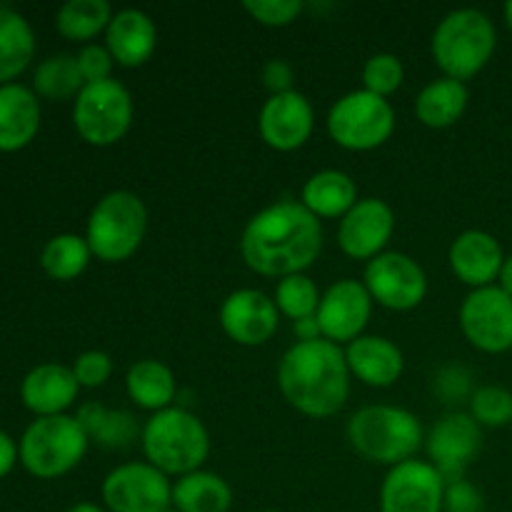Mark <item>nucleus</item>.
<instances>
[{
    "label": "nucleus",
    "mask_w": 512,
    "mask_h": 512,
    "mask_svg": "<svg viewBox=\"0 0 512 512\" xmlns=\"http://www.w3.org/2000/svg\"><path fill=\"white\" fill-rule=\"evenodd\" d=\"M483 450V428L468 410H450L425 435L428 463L440 470L445 483L465 478V470Z\"/></svg>",
    "instance_id": "ddd939ff"
},
{
    "label": "nucleus",
    "mask_w": 512,
    "mask_h": 512,
    "mask_svg": "<svg viewBox=\"0 0 512 512\" xmlns=\"http://www.w3.org/2000/svg\"><path fill=\"white\" fill-rule=\"evenodd\" d=\"M393 233V208L380 198H360L358 203L340 218L338 245L348 258L370 263V260L385 253Z\"/></svg>",
    "instance_id": "dca6fc26"
},
{
    "label": "nucleus",
    "mask_w": 512,
    "mask_h": 512,
    "mask_svg": "<svg viewBox=\"0 0 512 512\" xmlns=\"http://www.w3.org/2000/svg\"><path fill=\"white\" fill-rule=\"evenodd\" d=\"M220 328L233 343L245 348L265 345L275 335L280 323V313L275 300L263 290L240 288L233 290L220 305Z\"/></svg>",
    "instance_id": "f3484780"
},
{
    "label": "nucleus",
    "mask_w": 512,
    "mask_h": 512,
    "mask_svg": "<svg viewBox=\"0 0 512 512\" xmlns=\"http://www.w3.org/2000/svg\"><path fill=\"white\" fill-rule=\"evenodd\" d=\"M363 285L373 303L395 313L418 308L428 295V275L423 265L398 250H385L383 255L365 263Z\"/></svg>",
    "instance_id": "9b49d317"
},
{
    "label": "nucleus",
    "mask_w": 512,
    "mask_h": 512,
    "mask_svg": "<svg viewBox=\"0 0 512 512\" xmlns=\"http://www.w3.org/2000/svg\"><path fill=\"white\" fill-rule=\"evenodd\" d=\"M405 68L403 60L393 53H375L363 65V88L370 93L388 98L403 85Z\"/></svg>",
    "instance_id": "f704fd0d"
},
{
    "label": "nucleus",
    "mask_w": 512,
    "mask_h": 512,
    "mask_svg": "<svg viewBox=\"0 0 512 512\" xmlns=\"http://www.w3.org/2000/svg\"><path fill=\"white\" fill-rule=\"evenodd\" d=\"M18 460V443H15L5 430H0V478H5V475L15 468Z\"/></svg>",
    "instance_id": "79ce46f5"
},
{
    "label": "nucleus",
    "mask_w": 512,
    "mask_h": 512,
    "mask_svg": "<svg viewBox=\"0 0 512 512\" xmlns=\"http://www.w3.org/2000/svg\"><path fill=\"white\" fill-rule=\"evenodd\" d=\"M75 60H78L80 75H83L85 83H100V80L113 78L115 60L105 45H98V43L83 45V48L78 50V55H75Z\"/></svg>",
    "instance_id": "58836bf2"
},
{
    "label": "nucleus",
    "mask_w": 512,
    "mask_h": 512,
    "mask_svg": "<svg viewBox=\"0 0 512 512\" xmlns=\"http://www.w3.org/2000/svg\"><path fill=\"white\" fill-rule=\"evenodd\" d=\"M163 512H178V510H175V508H173V505H170V508H168V510H163Z\"/></svg>",
    "instance_id": "de8ad7c7"
},
{
    "label": "nucleus",
    "mask_w": 512,
    "mask_h": 512,
    "mask_svg": "<svg viewBox=\"0 0 512 512\" xmlns=\"http://www.w3.org/2000/svg\"><path fill=\"white\" fill-rule=\"evenodd\" d=\"M173 508L178 512H230L233 488L210 470H195L173 483Z\"/></svg>",
    "instance_id": "cd10ccee"
},
{
    "label": "nucleus",
    "mask_w": 512,
    "mask_h": 512,
    "mask_svg": "<svg viewBox=\"0 0 512 512\" xmlns=\"http://www.w3.org/2000/svg\"><path fill=\"white\" fill-rule=\"evenodd\" d=\"M345 350L330 340L293 343L278 363V388L285 403L305 418L323 420L340 413L350 395Z\"/></svg>",
    "instance_id": "f03ea898"
},
{
    "label": "nucleus",
    "mask_w": 512,
    "mask_h": 512,
    "mask_svg": "<svg viewBox=\"0 0 512 512\" xmlns=\"http://www.w3.org/2000/svg\"><path fill=\"white\" fill-rule=\"evenodd\" d=\"M510 428H512V425H510Z\"/></svg>",
    "instance_id": "8fccbe9b"
},
{
    "label": "nucleus",
    "mask_w": 512,
    "mask_h": 512,
    "mask_svg": "<svg viewBox=\"0 0 512 512\" xmlns=\"http://www.w3.org/2000/svg\"><path fill=\"white\" fill-rule=\"evenodd\" d=\"M65 512H108L105 510V505H98V503H88V500H83V503H75L70 505Z\"/></svg>",
    "instance_id": "a18cd8bd"
},
{
    "label": "nucleus",
    "mask_w": 512,
    "mask_h": 512,
    "mask_svg": "<svg viewBox=\"0 0 512 512\" xmlns=\"http://www.w3.org/2000/svg\"><path fill=\"white\" fill-rule=\"evenodd\" d=\"M498 33L488 13L478 8L450 10L433 30L430 53L445 78L465 83L493 60Z\"/></svg>",
    "instance_id": "39448f33"
},
{
    "label": "nucleus",
    "mask_w": 512,
    "mask_h": 512,
    "mask_svg": "<svg viewBox=\"0 0 512 512\" xmlns=\"http://www.w3.org/2000/svg\"><path fill=\"white\" fill-rule=\"evenodd\" d=\"M468 413L480 428L512 425V393L503 385H480L470 398Z\"/></svg>",
    "instance_id": "72a5a7b5"
},
{
    "label": "nucleus",
    "mask_w": 512,
    "mask_h": 512,
    "mask_svg": "<svg viewBox=\"0 0 512 512\" xmlns=\"http://www.w3.org/2000/svg\"><path fill=\"white\" fill-rule=\"evenodd\" d=\"M245 13L265 28H285L303 15V0H245Z\"/></svg>",
    "instance_id": "e433bc0d"
},
{
    "label": "nucleus",
    "mask_w": 512,
    "mask_h": 512,
    "mask_svg": "<svg viewBox=\"0 0 512 512\" xmlns=\"http://www.w3.org/2000/svg\"><path fill=\"white\" fill-rule=\"evenodd\" d=\"M113 8L108 0H68L58 8L55 28L73 43H85L108 30Z\"/></svg>",
    "instance_id": "c756f323"
},
{
    "label": "nucleus",
    "mask_w": 512,
    "mask_h": 512,
    "mask_svg": "<svg viewBox=\"0 0 512 512\" xmlns=\"http://www.w3.org/2000/svg\"><path fill=\"white\" fill-rule=\"evenodd\" d=\"M263 512H283V510H263Z\"/></svg>",
    "instance_id": "09e8293b"
},
{
    "label": "nucleus",
    "mask_w": 512,
    "mask_h": 512,
    "mask_svg": "<svg viewBox=\"0 0 512 512\" xmlns=\"http://www.w3.org/2000/svg\"><path fill=\"white\" fill-rule=\"evenodd\" d=\"M448 263L460 283L473 290L488 288L498 283L500 268L505 263V253L500 240L488 230L470 228L463 230L448 248Z\"/></svg>",
    "instance_id": "6ab92c4d"
},
{
    "label": "nucleus",
    "mask_w": 512,
    "mask_h": 512,
    "mask_svg": "<svg viewBox=\"0 0 512 512\" xmlns=\"http://www.w3.org/2000/svg\"><path fill=\"white\" fill-rule=\"evenodd\" d=\"M148 233V208L133 190H110L93 205L85 225V240L93 258L125 263L143 245Z\"/></svg>",
    "instance_id": "423d86ee"
},
{
    "label": "nucleus",
    "mask_w": 512,
    "mask_h": 512,
    "mask_svg": "<svg viewBox=\"0 0 512 512\" xmlns=\"http://www.w3.org/2000/svg\"><path fill=\"white\" fill-rule=\"evenodd\" d=\"M323 293L318 290L315 280H310L305 273L288 275V278H280L275 285V308L280 315H285L288 320H300L310 318V315L318 313V305Z\"/></svg>",
    "instance_id": "473e14b6"
},
{
    "label": "nucleus",
    "mask_w": 512,
    "mask_h": 512,
    "mask_svg": "<svg viewBox=\"0 0 512 512\" xmlns=\"http://www.w3.org/2000/svg\"><path fill=\"white\" fill-rule=\"evenodd\" d=\"M133 95L120 80L85 83L73 100V125L80 138L95 148H110L128 135L133 125Z\"/></svg>",
    "instance_id": "1a4fd4ad"
},
{
    "label": "nucleus",
    "mask_w": 512,
    "mask_h": 512,
    "mask_svg": "<svg viewBox=\"0 0 512 512\" xmlns=\"http://www.w3.org/2000/svg\"><path fill=\"white\" fill-rule=\"evenodd\" d=\"M445 478L428 460H405L380 485V512H443Z\"/></svg>",
    "instance_id": "4468645a"
},
{
    "label": "nucleus",
    "mask_w": 512,
    "mask_h": 512,
    "mask_svg": "<svg viewBox=\"0 0 512 512\" xmlns=\"http://www.w3.org/2000/svg\"><path fill=\"white\" fill-rule=\"evenodd\" d=\"M83 85L85 80L80 75L78 60H75V55L68 53L50 55L33 73L35 93L48 100H75Z\"/></svg>",
    "instance_id": "2f4dec72"
},
{
    "label": "nucleus",
    "mask_w": 512,
    "mask_h": 512,
    "mask_svg": "<svg viewBox=\"0 0 512 512\" xmlns=\"http://www.w3.org/2000/svg\"><path fill=\"white\" fill-rule=\"evenodd\" d=\"M470 103L468 85L460 80L445 78L430 80L415 98V118L433 130H445L458 123Z\"/></svg>",
    "instance_id": "bb28decb"
},
{
    "label": "nucleus",
    "mask_w": 512,
    "mask_h": 512,
    "mask_svg": "<svg viewBox=\"0 0 512 512\" xmlns=\"http://www.w3.org/2000/svg\"><path fill=\"white\" fill-rule=\"evenodd\" d=\"M125 390L140 410H148L153 415L173 408V400L178 395V380H175L173 368L165 365L163 360L143 358L135 360L125 373Z\"/></svg>",
    "instance_id": "393cba45"
},
{
    "label": "nucleus",
    "mask_w": 512,
    "mask_h": 512,
    "mask_svg": "<svg viewBox=\"0 0 512 512\" xmlns=\"http://www.w3.org/2000/svg\"><path fill=\"white\" fill-rule=\"evenodd\" d=\"M358 185L348 173L335 168L318 170L305 180L300 190V203L315 215V218H343L355 203H358Z\"/></svg>",
    "instance_id": "a878e982"
},
{
    "label": "nucleus",
    "mask_w": 512,
    "mask_h": 512,
    "mask_svg": "<svg viewBox=\"0 0 512 512\" xmlns=\"http://www.w3.org/2000/svg\"><path fill=\"white\" fill-rule=\"evenodd\" d=\"M323 250V225L295 200L258 210L240 235V255L253 273L288 278L305 273Z\"/></svg>",
    "instance_id": "f257e3e1"
},
{
    "label": "nucleus",
    "mask_w": 512,
    "mask_h": 512,
    "mask_svg": "<svg viewBox=\"0 0 512 512\" xmlns=\"http://www.w3.org/2000/svg\"><path fill=\"white\" fill-rule=\"evenodd\" d=\"M443 512H485V498L470 480H450L445 483Z\"/></svg>",
    "instance_id": "ea45409f"
},
{
    "label": "nucleus",
    "mask_w": 512,
    "mask_h": 512,
    "mask_svg": "<svg viewBox=\"0 0 512 512\" xmlns=\"http://www.w3.org/2000/svg\"><path fill=\"white\" fill-rule=\"evenodd\" d=\"M78 380H75L73 368L60 363L35 365L20 383V400L30 413L38 418H50V415H65V410L78 398Z\"/></svg>",
    "instance_id": "412c9836"
},
{
    "label": "nucleus",
    "mask_w": 512,
    "mask_h": 512,
    "mask_svg": "<svg viewBox=\"0 0 512 512\" xmlns=\"http://www.w3.org/2000/svg\"><path fill=\"white\" fill-rule=\"evenodd\" d=\"M90 258V245L85 235L60 233L53 235L40 250V268L53 280H75L85 273Z\"/></svg>",
    "instance_id": "7c9ffc66"
},
{
    "label": "nucleus",
    "mask_w": 512,
    "mask_h": 512,
    "mask_svg": "<svg viewBox=\"0 0 512 512\" xmlns=\"http://www.w3.org/2000/svg\"><path fill=\"white\" fill-rule=\"evenodd\" d=\"M433 395L440 398V403L445 405H460L470 403L475 388H473V375L468 368L458 363L443 365L438 373L433 375Z\"/></svg>",
    "instance_id": "c9c22d12"
},
{
    "label": "nucleus",
    "mask_w": 512,
    "mask_h": 512,
    "mask_svg": "<svg viewBox=\"0 0 512 512\" xmlns=\"http://www.w3.org/2000/svg\"><path fill=\"white\" fill-rule=\"evenodd\" d=\"M70 368H73V375L80 388H100L113 375V358L103 353V350H85V353L75 358Z\"/></svg>",
    "instance_id": "4c0bfd02"
},
{
    "label": "nucleus",
    "mask_w": 512,
    "mask_h": 512,
    "mask_svg": "<svg viewBox=\"0 0 512 512\" xmlns=\"http://www.w3.org/2000/svg\"><path fill=\"white\" fill-rule=\"evenodd\" d=\"M318 323L323 338L335 345H348L355 338L365 335L370 315H373V298L363 280L343 278L328 285L318 305Z\"/></svg>",
    "instance_id": "2eb2a0df"
},
{
    "label": "nucleus",
    "mask_w": 512,
    "mask_h": 512,
    "mask_svg": "<svg viewBox=\"0 0 512 512\" xmlns=\"http://www.w3.org/2000/svg\"><path fill=\"white\" fill-rule=\"evenodd\" d=\"M105 48L120 68H140L158 48V25L140 8L118 10L105 30Z\"/></svg>",
    "instance_id": "aec40b11"
},
{
    "label": "nucleus",
    "mask_w": 512,
    "mask_h": 512,
    "mask_svg": "<svg viewBox=\"0 0 512 512\" xmlns=\"http://www.w3.org/2000/svg\"><path fill=\"white\" fill-rule=\"evenodd\" d=\"M108 512H163L173 505V483L148 460L123 463L100 485Z\"/></svg>",
    "instance_id": "9d476101"
},
{
    "label": "nucleus",
    "mask_w": 512,
    "mask_h": 512,
    "mask_svg": "<svg viewBox=\"0 0 512 512\" xmlns=\"http://www.w3.org/2000/svg\"><path fill=\"white\" fill-rule=\"evenodd\" d=\"M315 128V110L300 90L270 95L258 115V133L278 153L303 148Z\"/></svg>",
    "instance_id": "a211bd4d"
},
{
    "label": "nucleus",
    "mask_w": 512,
    "mask_h": 512,
    "mask_svg": "<svg viewBox=\"0 0 512 512\" xmlns=\"http://www.w3.org/2000/svg\"><path fill=\"white\" fill-rule=\"evenodd\" d=\"M35 55V33L25 15L0 5V85L13 83Z\"/></svg>",
    "instance_id": "c85d7f7f"
},
{
    "label": "nucleus",
    "mask_w": 512,
    "mask_h": 512,
    "mask_svg": "<svg viewBox=\"0 0 512 512\" xmlns=\"http://www.w3.org/2000/svg\"><path fill=\"white\" fill-rule=\"evenodd\" d=\"M293 333H295V338H298V343H313V340L323 338V330H320L318 315H310V318L295 320Z\"/></svg>",
    "instance_id": "37998d69"
},
{
    "label": "nucleus",
    "mask_w": 512,
    "mask_h": 512,
    "mask_svg": "<svg viewBox=\"0 0 512 512\" xmlns=\"http://www.w3.org/2000/svg\"><path fill=\"white\" fill-rule=\"evenodd\" d=\"M345 435L360 458L388 468L413 460L425 443L418 415L398 405H365L350 415Z\"/></svg>",
    "instance_id": "20e7f679"
},
{
    "label": "nucleus",
    "mask_w": 512,
    "mask_h": 512,
    "mask_svg": "<svg viewBox=\"0 0 512 512\" xmlns=\"http://www.w3.org/2000/svg\"><path fill=\"white\" fill-rule=\"evenodd\" d=\"M140 448L145 460L160 473L168 478H183L195 470H203V463L210 455V433L198 415L173 405L145 420Z\"/></svg>",
    "instance_id": "7ed1b4c3"
},
{
    "label": "nucleus",
    "mask_w": 512,
    "mask_h": 512,
    "mask_svg": "<svg viewBox=\"0 0 512 512\" xmlns=\"http://www.w3.org/2000/svg\"><path fill=\"white\" fill-rule=\"evenodd\" d=\"M260 80H263L265 88L270 90V95H280V93H290L295 80V70L288 60L283 58H273L260 68Z\"/></svg>",
    "instance_id": "a19ab883"
},
{
    "label": "nucleus",
    "mask_w": 512,
    "mask_h": 512,
    "mask_svg": "<svg viewBox=\"0 0 512 512\" xmlns=\"http://www.w3.org/2000/svg\"><path fill=\"white\" fill-rule=\"evenodd\" d=\"M503 15H505V23H508V28H510V33H512V0H510V3H505Z\"/></svg>",
    "instance_id": "49530a36"
},
{
    "label": "nucleus",
    "mask_w": 512,
    "mask_h": 512,
    "mask_svg": "<svg viewBox=\"0 0 512 512\" xmlns=\"http://www.w3.org/2000/svg\"><path fill=\"white\" fill-rule=\"evenodd\" d=\"M75 420L80 423L83 433L88 435V443H95L103 450H125L140 440L143 425L138 423L130 410L105 408L103 403L88 400L78 408Z\"/></svg>",
    "instance_id": "b1692460"
},
{
    "label": "nucleus",
    "mask_w": 512,
    "mask_h": 512,
    "mask_svg": "<svg viewBox=\"0 0 512 512\" xmlns=\"http://www.w3.org/2000/svg\"><path fill=\"white\" fill-rule=\"evenodd\" d=\"M345 360L353 378L370 388H390L403 378V350L383 335H360L345 345Z\"/></svg>",
    "instance_id": "4be33fe9"
},
{
    "label": "nucleus",
    "mask_w": 512,
    "mask_h": 512,
    "mask_svg": "<svg viewBox=\"0 0 512 512\" xmlns=\"http://www.w3.org/2000/svg\"><path fill=\"white\" fill-rule=\"evenodd\" d=\"M328 135L335 145L355 153L375 150L395 133V110L388 98L370 90H350L328 110Z\"/></svg>",
    "instance_id": "6e6552de"
},
{
    "label": "nucleus",
    "mask_w": 512,
    "mask_h": 512,
    "mask_svg": "<svg viewBox=\"0 0 512 512\" xmlns=\"http://www.w3.org/2000/svg\"><path fill=\"white\" fill-rule=\"evenodd\" d=\"M465 340L480 353L500 355L512 350V298L498 285L470 290L458 310Z\"/></svg>",
    "instance_id": "f8f14e48"
},
{
    "label": "nucleus",
    "mask_w": 512,
    "mask_h": 512,
    "mask_svg": "<svg viewBox=\"0 0 512 512\" xmlns=\"http://www.w3.org/2000/svg\"><path fill=\"white\" fill-rule=\"evenodd\" d=\"M495 285H498L500 290H505V293L512 298V253L505 255V263H503V268H500L498 283Z\"/></svg>",
    "instance_id": "c03bdc74"
},
{
    "label": "nucleus",
    "mask_w": 512,
    "mask_h": 512,
    "mask_svg": "<svg viewBox=\"0 0 512 512\" xmlns=\"http://www.w3.org/2000/svg\"><path fill=\"white\" fill-rule=\"evenodd\" d=\"M40 130V100L23 83L0 85V150L25 148Z\"/></svg>",
    "instance_id": "5701e85b"
},
{
    "label": "nucleus",
    "mask_w": 512,
    "mask_h": 512,
    "mask_svg": "<svg viewBox=\"0 0 512 512\" xmlns=\"http://www.w3.org/2000/svg\"><path fill=\"white\" fill-rule=\"evenodd\" d=\"M88 435L75 415L35 418L18 443L23 468L40 480H53L78 468L88 450Z\"/></svg>",
    "instance_id": "0eeeda50"
}]
</instances>
